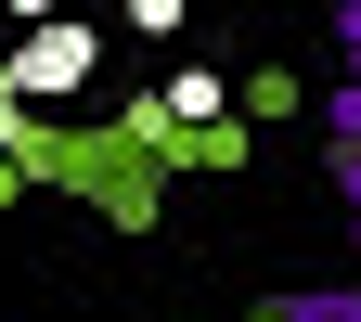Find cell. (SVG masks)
Listing matches in <instances>:
<instances>
[{"mask_svg":"<svg viewBox=\"0 0 361 322\" xmlns=\"http://www.w3.org/2000/svg\"><path fill=\"white\" fill-rule=\"evenodd\" d=\"M0 78H13V104H26V116H39V104H78V90L104 78V26H90V13H39V26H13Z\"/></svg>","mask_w":361,"mask_h":322,"instance_id":"cell-1","label":"cell"},{"mask_svg":"<svg viewBox=\"0 0 361 322\" xmlns=\"http://www.w3.org/2000/svg\"><path fill=\"white\" fill-rule=\"evenodd\" d=\"M323 180H336V194H348V219H361V142H336V155H323Z\"/></svg>","mask_w":361,"mask_h":322,"instance_id":"cell-7","label":"cell"},{"mask_svg":"<svg viewBox=\"0 0 361 322\" xmlns=\"http://www.w3.org/2000/svg\"><path fill=\"white\" fill-rule=\"evenodd\" d=\"M0 155H26V168H39V116L13 104V78H0Z\"/></svg>","mask_w":361,"mask_h":322,"instance_id":"cell-6","label":"cell"},{"mask_svg":"<svg viewBox=\"0 0 361 322\" xmlns=\"http://www.w3.org/2000/svg\"><path fill=\"white\" fill-rule=\"evenodd\" d=\"M336 142H361V78H336V90H323V155H336Z\"/></svg>","mask_w":361,"mask_h":322,"instance_id":"cell-5","label":"cell"},{"mask_svg":"<svg viewBox=\"0 0 361 322\" xmlns=\"http://www.w3.org/2000/svg\"><path fill=\"white\" fill-rule=\"evenodd\" d=\"M233 104H245L258 129H297V116H310V90H297L284 65H258V78H233Z\"/></svg>","mask_w":361,"mask_h":322,"instance_id":"cell-3","label":"cell"},{"mask_svg":"<svg viewBox=\"0 0 361 322\" xmlns=\"http://www.w3.org/2000/svg\"><path fill=\"white\" fill-rule=\"evenodd\" d=\"M258 322H361V284H297V297H271Z\"/></svg>","mask_w":361,"mask_h":322,"instance_id":"cell-4","label":"cell"},{"mask_svg":"<svg viewBox=\"0 0 361 322\" xmlns=\"http://www.w3.org/2000/svg\"><path fill=\"white\" fill-rule=\"evenodd\" d=\"M142 116L168 129V142H180V155H194V142H219V116H233V78H219V65H168Z\"/></svg>","mask_w":361,"mask_h":322,"instance_id":"cell-2","label":"cell"},{"mask_svg":"<svg viewBox=\"0 0 361 322\" xmlns=\"http://www.w3.org/2000/svg\"><path fill=\"white\" fill-rule=\"evenodd\" d=\"M348 258H361V219H348Z\"/></svg>","mask_w":361,"mask_h":322,"instance_id":"cell-9","label":"cell"},{"mask_svg":"<svg viewBox=\"0 0 361 322\" xmlns=\"http://www.w3.org/2000/svg\"><path fill=\"white\" fill-rule=\"evenodd\" d=\"M336 52H348V78H361V0H336Z\"/></svg>","mask_w":361,"mask_h":322,"instance_id":"cell-8","label":"cell"}]
</instances>
